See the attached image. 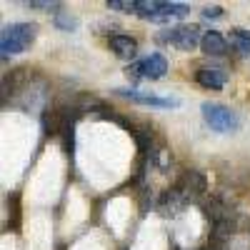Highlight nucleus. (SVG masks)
<instances>
[{
	"label": "nucleus",
	"mask_w": 250,
	"mask_h": 250,
	"mask_svg": "<svg viewBox=\"0 0 250 250\" xmlns=\"http://www.w3.org/2000/svg\"><path fill=\"white\" fill-rule=\"evenodd\" d=\"M205 123L210 125L215 133H235L240 128V118L235 110H230L228 105H220V103H203L200 105Z\"/></svg>",
	"instance_id": "2"
},
{
	"label": "nucleus",
	"mask_w": 250,
	"mask_h": 250,
	"mask_svg": "<svg viewBox=\"0 0 250 250\" xmlns=\"http://www.w3.org/2000/svg\"><path fill=\"white\" fill-rule=\"evenodd\" d=\"M195 80L200 83L203 88H210V90H223L225 83H228V75L218 68H200L195 73Z\"/></svg>",
	"instance_id": "9"
},
{
	"label": "nucleus",
	"mask_w": 250,
	"mask_h": 250,
	"mask_svg": "<svg viewBox=\"0 0 250 250\" xmlns=\"http://www.w3.org/2000/svg\"><path fill=\"white\" fill-rule=\"evenodd\" d=\"M135 13L140 18H150V20H170V18H183L190 13V8L183 5V3H138Z\"/></svg>",
	"instance_id": "5"
},
{
	"label": "nucleus",
	"mask_w": 250,
	"mask_h": 250,
	"mask_svg": "<svg viewBox=\"0 0 250 250\" xmlns=\"http://www.w3.org/2000/svg\"><path fill=\"white\" fill-rule=\"evenodd\" d=\"M38 28L33 23H13L8 28H3V38H0V53H3V60H8L10 55L25 53L33 40H35Z\"/></svg>",
	"instance_id": "1"
},
{
	"label": "nucleus",
	"mask_w": 250,
	"mask_h": 250,
	"mask_svg": "<svg viewBox=\"0 0 250 250\" xmlns=\"http://www.w3.org/2000/svg\"><path fill=\"white\" fill-rule=\"evenodd\" d=\"M55 25H58L60 30H75L78 20H75V18H68L65 13H58V15H55Z\"/></svg>",
	"instance_id": "11"
},
{
	"label": "nucleus",
	"mask_w": 250,
	"mask_h": 250,
	"mask_svg": "<svg viewBox=\"0 0 250 250\" xmlns=\"http://www.w3.org/2000/svg\"><path fill=\"white\" fill-rule=\"evenodd\" d=\"M203 18H223V8L220 5H208L203 10Z\"/></svg>",
	"instance_id": "14"
},
{
	"label": "nucleus",
	"mask_w": 250,
	"mask_h": 250,
	"mask_svg": "<svg viewBox=\"0 0 250 250\" xmlns=\"http://www.w3.org/2000/svg\"><path fill=\"white\" fill-rule=\"evenodd\" d=\"M165 73H168V60H165V55L160 53H150L148 58H143L138 62H133V65H128V70H125V75H128L130 80H160L165 78Z\"/></svg>",
	"instance_id": "3"
},
{
	"label": "nucleus",
	"mask_w": 250,
	"mask_h": 250,
	"mask_svg": "<svg viewBox=\"0 0 250 250\" xmlns=\"http://www.w3.org/2000/svg\"><path fill=\"white\" fill-rule=\"evenodd\" d=\"M200 50H203L205 55L220 58V55H225V53H228V40H225L218 30H208V33H203Z\"/></svg>",
	"instance_id": "7"
},
{
	"label": "nucleus",
	"mask_w": 250,
	"mask_h": 250,
	"mask_svg": "<svg viewBox=\"0 0 250 250\" xmlns=\"http://www.w3.org/2000/svg\"><path fill=\"white\" fill-rule=\"evenodd\" d=\"M160 43L165 45H173L178 50H193L195 45H200V28L198 25H175V28H168L158 35Z\"/></svg>",
	"instance_id": "4"
},
{
	"label": "nucleus",
	"mask_w": 250,
	"mask_h": 250,
	"mask_svg": "<svg viewBox=\"0 0 250 250\" xmlns=\"http://www.w3.org/2000/svg\"><path fill=\"white\" fill-rule=\"evenodd\" d=\"M230 45H233L240 55H250V30L233 28V30H230Z\"/></svg>",
	"instance_id": "10"
},
{
	"label": "nucleus",
	"mask_w": 250,
	"mask_h": 250,
	"mask_svg": "<svg viewBox=\"0 0 250 250\" xmlns=\"http://www.w3.org/2000/svg\"><path fill=\"white\" fill-rule=\"evenodd\" d=\"M113 93L130 98V100L140 103V105H153V108H178L180 105V100H175V98H158L153 93H143V90H133V88H118Z\"/></svg>",
	"instance_id": "6"
},
{
	"label": "nucleus",
	"mask_w": 250,
	"mask_h": 250,
	"mask_svg": "<svg viewBox=\"0 0 250 250\" xmlns=\"http://www.w3.org/2000/svg\"><path fill=\"white\" fill-rule=\"evenodd\" d=\"M110 50L118 55V58H135V53H138V43H135V38H130V35H123V33H115V35H110Z\"/></svg>",
	"instance_id": "8"
},
{
	"label": "nucleus",
	"mask_w": 250,
	"mask_h": 250,
	"mask_svg": "<svg viewBox=\"0 0 250 250\" xmlns=\"http://www.w3.org/2000/svg\"><path fill=\"white\" fill-rule=\"evenodd\" d=\"M28 5H30L33 10H58V8H60L58 0H50V3H48V0H30Z\"/></svg>",
	"instance_id": "12"
},
{
	"label": "nucleus",
	"mask_w": 250,
	"mask_h": 250,
	"mask_svg": "<svg viewBox=\"0 0 250 250\" xmlns=\"http://www.w3.org/2000/svg\"><path fill=\"white\" fill-rule=\"evenodd\" d=\"M108 8L110 10H130V13H135L138 3H135V0H130V3H125V0H110Z\"/></svg>",
	"instance_id": "13"
}]
</instances>
